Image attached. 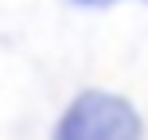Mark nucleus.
Segmentation results:
<instances>
[{
	"label": "nucleus",
	"mask_w": 148,
	"mask_h": 140,
	"mask_svg": "<svg viewBox=\"0 0 148 140\" xmlns=\"http://www.w3.org/2000/svg\"><path fill=\"white\" fill-rule=\"evenodd\" d=\"M55 140H140V117L125 97L90 89L66 109Z\"/></svg>",
	"instance_id": "obj_1"
}]
</instances>
